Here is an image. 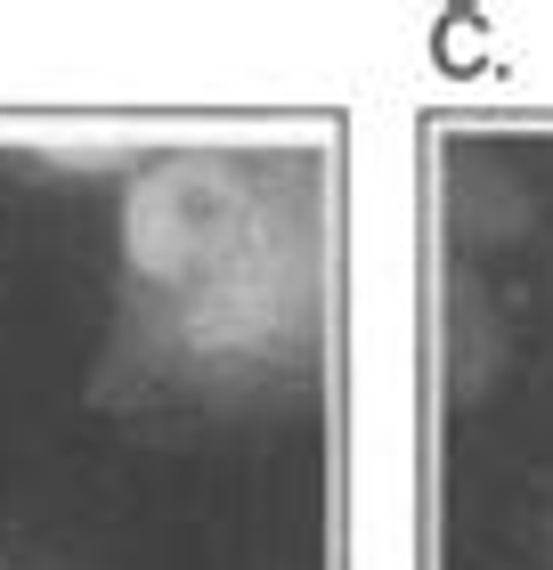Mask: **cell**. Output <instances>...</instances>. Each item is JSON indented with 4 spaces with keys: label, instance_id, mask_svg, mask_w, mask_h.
<instances>
[{
    "label": "cell",
    "instance_id": "obj_1",
    "mask_svg": "<svg viewBox=\"0 0 553 570\" xmlns=\"http://www.w3.org/2000/svg\"><path fill=\"white\" fill-rule=\"evenodd\" d=\"M326 204L302 155L171 147L122 188V375L253 392L318 358Z\"/></svg>",
    "mask_w": 553,
    "mask_h": 570
}]
</instances>
